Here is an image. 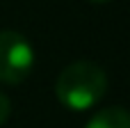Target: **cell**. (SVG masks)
<instances>
[{
    "label": "cell",
    "instance_id": "obj_5",
    "mask_svg": "<svg viewBox=\"0 0 130 128\" xmlns=\"http://www.w3.org/2000/svg\"><path fill=\"white\" fill-rule=\"evenodd\" d=\"M89 2H110V0H89Z\"/></svg>",
    "mask_w": 130,
    "mask_h": 128
},
{
    "label": "cell",
    "instance_id": "obj_2",
    "mask_svg": "<svg viewBox=\"0 0 130 128\" xmlns=\"http://www.w3.org/2000/svg\"><path fill=\"white\" fill-rule=\"evenodd\" d=\"M34 66V50L30 41L14 30H0V82L18 85Z\"/></svg>",
    "mask_w": 130,
    "mask_h": 128
},
{
    "label": "cell",
    "instance_id": "obj_3",
    "mask_svg": "<svg viewBox=\"0 0 130 128\" xmlns=\"http://www.w3.org/2000/svg\"><path fill=\"white\" fill-rule=\"evenodd\" d=\"M85 128H130V112L121 105L98 110Z\"/></svg>",
    "mask_w": 130,
    "mask_h": 128
},
{
    "label": "cell",
    "instance_id": "obj_1",
    "mask_svg": "<svg viewBox=\"0 0 130 128\" xmlns=\"http://www.w3.org/2000/svg\"><path fill=\"white\" fill-rule=\"evenodd\" d=\"M105 89H107V76L94 62L69 64L55 82L57 101L64 108L75 110V112L94 108L103 98Z\"/></svg>",
    "mask_w": 130,
    "mask_h": 128
},
{
    "label": "cell",
    "instance_id": "obj_4",
    "mask_svg": "<svg viewBox=\"0 0 130 128\" xmlns=\"http://www.w3.org/2000/svg\"><path fill=\"white\" fill-rule=\"evenodd\" d=\"M9 112H11V101L0 92V126L9 119Z\"/></svg>",
    "mask_w": 130,
    "mask_h": 128
}]
</instances>
